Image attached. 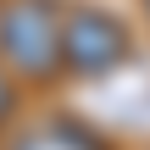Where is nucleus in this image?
Instances as JSON below:
<instances>
[{
    "label": "nucleus",
    "instance_id": "nucleus-1",
    "mask_svg": "<svg viewBox=\"0 0 150 150\" xmlns=\"http://www.w3.org/2000/svg\"><path fill=\"white\" fill-rule=\"evenodd\" d=\"M0 61L45 78L61 67V11L56 0H6L0 6Z\"/></svg>",
    "mask_w": 150,
    "mask_h": 150
},
{
    "label": "nucleus",
    "instance_id": "nucleus-3",
    "mask_svg": "<svg viewBox=\"0 0 150 150\" xmlns=\"http://www.w3.org/2000/svg\"><path fill=\"white\" fill-rule=\"evenodd\" d=\"M11 150H106L89 128H78V122H67V117H56V122H33V128H22Z\"/></svg>",
    "mask_w": 150,
    "mask_h": 150
},
{
    "label": "nucleus",
    "instance_id": "nucleus-2",
    "mask_svg": "<svg viewBox=\"0 0 150 150\" xmlns=\"http://www.w3.org/2000/svg\"><path fill=\"white\" fill-rule=\"evenodd\" d=\"M122 56H128V33L106 11L78 6V11L61 17V61L72 72H111Z\"/></svg>",
    "mask_w": 150,
    "mask_h": 150
},
{
    "label": "nucleus",
    "instance_id": "nucleus-5",
    "mask_svg": "<svg viewBox=\"0 0 150 150\" xmlns=\"http://www.w3.org/2000/svg\"><path fill=\"white\" fill-rule=\"evenodd\" d=\"M145 6H150V0H145Z\"/></svg>",
    "mask_w": 150,
    "mask_h": 150
},
{
    "label": "nucleus",
    "instance_id": "nucleus-4",
    "mask_svg": "<svg viewBox=\"0 0 150 150\" xmlns=\"http://www.w3.org/2000/svg\"><path fill=\"white\" fill-rule=\"evenodd\" d=\"M6 111H11V83H6V67H0V122H6Z\"/></svg>",
    "mask_w": 150,
    "mask_h": 150
}]
</instances>
